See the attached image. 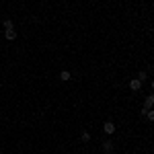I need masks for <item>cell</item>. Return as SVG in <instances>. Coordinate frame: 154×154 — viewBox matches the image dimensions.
Here are the masks:
<instances>
[{
	"instance_id": "cell-1",
	"label": "cell",
	"mask_w": 154,
	"mask_h": 154,
	"mask_svg": "<svg viewBox=\"0 0 154 154\" xmlns=\"http://www.w3.org/2000/svg\"><path fill=\"white\" fill-rule=\"evenodd\" d=\"M101 148H103L107 154H111V152H113V148H115V144H113V140H109V138H107V140H103Z\"/></svg>"
},
{
	"instance_id": "cell-2",
	"label": "cell",
	"mask_w": 154,
	"mask_h": 154,
	"mask_svg": "<svg viewBox=\"0 0 154 154\" xmlns=\"http://www.w3.org/2000/svg\"><path fill=\"white\" fill-rule=\"evenodd\" d=\"M103 130H105L107 136H113V134H115V123H113V121H105Z\"/></svg>"
},
{
	"instance_id": "cell-3",
	"label": "cell",
	"mask_w": 154,
	"mask_h": 154,
	"mask_svg": "<svg viewBox=\"0 0 154 154\" xmlns=\"http://www.w3.org/2000/svg\"><path fill=\"white\" fill-rule=\"evenodd\" d=\"M154 107V95H148L144 99V109H152Z\"/></svg>"
},
{
	"instance_id": "cell-4",
	"label": "cell",
	"mask_w": 154,
	"mask_h": 154,
	"mask_svg": "<svg viewBox=\"0 0 154 154\" xmlns=\"http://www.w3.org/2000/svg\"><path fill=\"white\" fill-rule=\"evenodd\" d=\"M130 88L131 91H140V88H142V82H140L138 78H131L130 80Z\"/></svg>"
},
{
	"instance_id": "cell-5",
	"label": "cell",
	"mask_w": 154,
	"mask_h": 154,
	"mask_svg": "<svg viewBox=\"0 0 154 154\" xmlns=\"http://www.w3.org/2000/svg\"><path fill=\"white\" fill-rule=\"evenodd\" d=\"M4 37H6L8 41H14V39H17V31H14V29H8V31H4Z\"/></svg>"
},
{
	"instance_id": "cell-6",
	"label": "cell",
	"mask_w": 154,
	"mask_h": 154,
	"mask_svg": "<svg viewBox=\"0 0 154 154\" xmlns=\"http://www.w3.org/2000/svg\"><path fill=\"white\" fill-rule=\"evenodd\" d=\"M70 78H72V74L68 70H62V72H60V80H64V82H66V80H70Z\"/></svg>"
},
{
	"instance_id": "cell-7",
	"label": "cell",
	"mask_w": 154,
	"mask_h": 154,
	"mask_svg": "<svg viewBox=\"0 0 154 154\" xmlns=\"http://www.w3.org/2000/svg\"><path fill=\"white\" fill-rule=\"evenodd\" d=\"M2 27L8 31V29H14V23H12L11 19H4V21H2Z\"/></svg>"
},
{
	"instance_id": "cell-8",
	"label": "cell",
	"mask_w": 154,
	"mask_h": 154,
	"mask_svg": "<svg viewBox=\"0 0 154 154\" xmlns=\"http://www.w3.org/2000/svg\"><path fill=\"white\" fill-rule=\"evenodd\" d=\"M80 140H82V142H91V131L82 130V134H80Z\"/></svg>"
},
{
	"instance_id": "cell-9",
	"label": "cell",
	"mask_w": 154,
	"mask_h": 154,
	"mask_svg": "<svg viewBox=\"0 0 154 154\" xmlns=\"http://www.w3.org/2000/svg\"><path fill=\"white\" fill-rule=\"evenodd\" d=\"M136 78H138V80H140V82L144 84V82H146V80H148V74H146V72L142 70V72H138V76H136Z\"/></svg>"
},
{
	"instance_id": "cell-10",
	"label": "cell",
	"mask_w": 154,
	"mask_h": 154,
	"mask_svg": "<svg viewBox=\"0 0 154 154\" xmlns=\"http://www.w3.org/2000/svg\"><path fill=\"white\" fill-rule=\"evenodd\" d=\"M144 117L148 119V121H154V111H152V109H148V111H146V115H144Z\"/></svg>"
},
{
	"instance_id": "cell-11",
	"label": "cell",
	"mask_w": 154,
	"mask_h": 154,
	"mask_svg": "<svg viewBox=\"0 0 154 154\" xmlns=\"http://www.w3.org/2000/svg\"><path fill=\"white\" fill-rule=\"evenodd\" d=\"M152 91H154V80H152Z\"/></svg>"
},
{
	"instance_id": "cell-12",
	"label": "cell",
	"mask_w": 154,
	"mask_h": 154,
	"mask_svg": "<svg viewBox=\"0 0 154 154\" xmlns=\"http://www.w3.org/2000/svg\"><path fill=\"white\" fill-rule=\"evenodd\" d=\"M111 154H117V152H111Z\"/></svg>"
}]
</instances>
